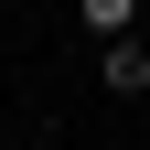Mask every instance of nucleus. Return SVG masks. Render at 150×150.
Segmentation results:
<instances>
[{"label":"nucleus","mask_w":150,"mask_h":150,"mask_svg":"<svg viewBox=\"0 0 150 150\" xmlns=\"http://www.w3.org/2000/svg\"><path fill=\"white\" fill-rule=\"evenodd\" d=\"M107 97H150V43H139V32L107 43Z\"/></svg>","instance_id":"nucleus-1"},{"label":"nucleus","mask_w":150,"mask_h":150,"mask_svg":"<svg viewBox=\"0 0 150 150\" xmlns=\"http://www.w3.org/2000/svg\"><path fill=\"white\" fill-rule=\"evenodd\" d=\"M75 22L97 32V43H118V32H129V22H139V0H75Z\"/></svg>","instance_id":"nucleus-2"}]
</instances>
